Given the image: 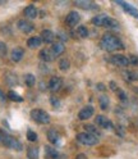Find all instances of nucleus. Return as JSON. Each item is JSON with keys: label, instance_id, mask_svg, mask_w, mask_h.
<instances>
[{"label": "nucleus", "instance_id": "20e7f679", "mask_svg": "<svg viewBox=\"0 0 138 159\" xmlns=\"http://www.w3.org/2000/svg\"><path fill=\"white\" fill-rule=\"evenodd\" d=\"M77 141L84 146H93L98 143V139L87 132H80L77 135Z\"/></svg>", "mask_w": 138, "mask_h": 159}, {"label": "nucleus", "instance_id": "6ab92c4d", "mask_svg": "<svg viewBox=\"0 0 138 159\" xmlns=\"http://www.w3.org/2000/svg\"><path fill=\"white\" fill-rule=\"evenodd\" d=\"M4 80H5L6 85H9V86H15V85H18V78H17V76H15L14 73H12V72L5 73Z\"/></svg>", "mask_w": 138, "mask_h": 159}, {"label": "nucleus", "instance_id": "7c9ffc66", "mask_svg": "<svg viewBox=\"0 0 138 159\" xmlns=\"http://www.w3.org/2000/svg\"><path fill=\"white\" fill-rule=\"evenodd\" d=\"M27 140H28V141H31V143H35V141L37 140V135H36V132H33V131H31V130H28V131H27Z\"/></svg>", "mask_w": 138, "mask_h": 159}, {"label": "nucleus", "instance_id": "4be33fe9", "mask_svg": "<svg viewBox=\"0 0 138 159\" xmlns=\"http://www.w3.org/2000/svg\"><path fill=\"white\" fill-rule=\"evenodd\" d=\"M47 139L51 144H58L59 141V134L55 130H49L47 131Z\"/></svg>", "mask_w": 138, "mask_h": 159}, {"label": "nucleus", "instance_id": "72a5a7b5", "mask_svg": "<svg viewBox=\"0 0 138 159\" xmlns=\"http://www.w3.org/2000/svg\"><path fill=\"white\" fill-rule=\"evenodd\" d=\"M128 59H129V63H131V64L138 66V57H137V55H131Z\"/></svg>", "mask_w": 138, "mask_h": 159}, {"label": "nucleus", "instance_id": "2f4dec72", "mask_svg": "<svg viewBox=\"0 0 138 159\" xmlns=\"http://www.w3.org/2000/svg\"><path fill=\"white\" fill-rule=\"evenodd\" d=\"M6 53H8V48H6V45H5V43H3V41H0V57H5L6 55Z\"/></svg>", "mask_w": 138, "mask_h": 159}, {"label": "nucleus", "instance_id": "0eeeda50", "mask_svg": "<svg viewBox=\"0 0 138 159\" xmlns=\"http://www.w3.org/2000/svg\"><path fill=\"white\" fill-rule=\"evenodd\" d=\"M80 13L75 12V11H72V12H69L68 16L65 17V23L69 26V27H75L78 23H80Z\"/></svg>", "mask_w": 138, "mask_h": 159}, {"label": "nucleus", "instance_id": "4c0bfd02", "mask_svg": "<svg viewBox=\"0 0 138 159\" xmlns=\"http://www.w3.org/2000/svg\"><path fill=\"white\" fill-rule=\"evenodd\" d=\"M5 136H6V134H4L3 131H0V143H3V140H4Z\"/></svg>", "mask_w": 138, "mask_h": 159}, {"label": "nucleus", "instance_id": "a878e982", "mask_svg": "<svg viewBox=\"0 0 138 159\" xmlns=\"http://www.w3.org/2000/svg\"><path fill=\"white\" fill-rule=\"evenodd\" d=\"M46 154H47V158H50V159H62L60 157V154H59L56 150H54V149H51V148H46Z\"/></svg>", "mask_w": 138, "mask_h": 159}, {"label": "nucleus", "instance_id": "bb28decb", "mask_svg": "<svg viewBox=\"0 0 138 159\" xmlns=\"http://www.w3.org/2000/svg\"><path fill=\"white\" fill-rule=\"evenodd\" d=\"M98 102H100V108L101 109H107V107H109V98H107L106 95H101L100 98H98Z\"/></svg>", "mask_w": 138, "mask_h": 159}, {"label": "nucleus", "instance_id": "b1692460", "mask_svg": "<svg viewBox=\"0 0 138 159\" xmlns=\"http://www.w3.org/2000/svg\"><path fill=\"white\" fill-rule=\"evenodd\" d=\"M27 157L29 159H38V148H28L27 150Z\"/></svg>", "mask_w": 138, "mask_h": 159}, {"label": "nucleus", "instance_id": "7ed1b4c3", "mask_svg": "<svg viewBox=\"0 0 138 159\" xmlns=\"http://www.w3.org/2000/svg\"><path fill=\"white\" fill-rule=\"evenodd\" d=\"M31 118L33 119L35 122L37 123H42V125H47L49 122H50V116H49L45 111H42V109H32L31 111Z\"/></svg>", "mask_w": 138, "mask_h": 159}, {"label": "nucleus", "instance_id": "f257e3e1", "mask_svg": "<svg viewBox=\"0 0 138 159\" xmlns=\"http://www.w3.org/2000/svg\"><path fill=\"white\" fill-rule=\"evenodd\" d=\"M100 45L106 52H116V50H123L124 49V44L122 43V40L111 34L104 35L100 41Z\"/></svg>", "mask_w": 138, "mask_h": 159}, {"label": "nucleus", "instance_id": "9d476101", "mask_svg": "<svg viewBox=\"0 0 138 159\" xmlns=\"http://www.w3.org/2000/svg\"><path fill=\"white\" fill-rule=\"evenodd\" d=\"M63 86V80L58 76H54L50 78V81H49V89L53 91V93H56L62 89Z\"/></svg>", "mask_w": 138, "mask_h": 159}, {"label": "nucleus", "instance_id": "2eb2a0df", "mask_svg": "<svg viewBox=\"0 0 138 159\" xmlns=\"http://www.w3.org/2000/svg\"><path fill=\"white\" fill-rule=\"evenodd\" d=\"M41 40H42V44H53L54 43V39H55V35L51 30H44L40 35Z\"/></svg>", "mask_w": 138, "mask_h": 159}, {"label": "nucleus", "instance_id": "393cba45", "mask_svg": "<svg viewBox=\"0 0 138 159\" xmlns=\"http://www.w3.org/2000/svg\"><path fill=\"white\" fill-rule=\"evenodd\" d=\"M124 77L128 80V81H138V72L127 71V72H124Z\"/></svg>", "mask_w": 138, "mask_h": 159}, {"label": "nucleus", "instance_id": "c756f323", "mask_svg": "<svg viewBox=\"0 0 138 159\" xmlns=\"http://www.w3.org/2000/svg\"><path fill=\"white\" fill-rule=\"evenodd\" d=\"M69 67H71V63H69L68 59H60V61H59V68H60L62 71H68Z\"/></svg>", "mask_w": 138, "mask_h": 159}, {"label": "nucleus", "instance_id": "f03ea898", "mask_svg": "<svg viewBox=\"0 0 138 159\" xmlns=\"http://www.w3.org/2000/svg\"><path fill=\"white\" fill-rule=\"evenodd\" d=\"M91 22L97 27H107V28H118L119 27V23H118L116 19L110 18L106 14H98V16L93 17Z\"/></svg>", "mask_w": 138, "mask_h": 159}, {"label": "nucleus", "instance_id": "473e14b6", "mask_svg": "<svg viewBox=\"0 0 138 159\" xmlns=\"http://www.w3.org/2000/svg\"><path fill=\"white\" fill-rule=\"evenodd\" d=\"M50 102H51V104H53L54 108H59V107H60V102H59V99H56L55 96H51L50 98Z\"/></svg>", "mask_w": 138, "mask_h": 159}, {"label": "nucleus", "instance_id": "dca6fc26", "mask_svg": "<svg viewBox=\"0 0 138 159\" xmlns=\"http://www.w3.org/2000/svg\"><path fill=\"white\" fill-rule=\"evenodd\" d=\"M42 45V40L40 36H32L27 40V46L31 49H37Z\"/></svg>", "mask_w": 138, "mask_h": 159}, {"label": "nucleus", "instance_id": "c9c22d12", "mask_svg": "<svg viewBox=\"0 0 138 159\" xmlns=\"http://www.w3.org/2000/svg\"><path fill=\"white\" fill-rule=\"evenodd\" d=\"M6 100V95L4 94V91L2 90V89H0V102H2V103H4Z\"/></svg>", "mask_w": 138, "mask_h": 159}, {"label": "nucleus", "instance_id": "a211bd4d", "mask_svg": "<svg viewBox=\"0 0 138 159\" xmlns=\"http://www.w3.org/2000/svg\"><path fill=\"white\" fill-rule=\"evenodd\" d=\"M74 4L77 7H80L82 9H87V11H90V9H97V5L93 4L92 2H87V0H80V2H74Z\"/></svg>", "mask_w": 138, "mask_h": 159}, {"label": "nucleus", "instance_id": "e433bc0d", "mask_svg": "<svg viewBox=\"0 0 138 159\" xmlns=\"http://www.w3.org/2000/svg\"><path fill=\"white\" fill-rule=\"evenodd\" d=\"M110 89H111V90H114V91H118V86H116L115 82H110Z\"/></svg>", "mask_w": 138, "mask_h": 159}, {"label": "nucleus", "instance_id": "f3484780", "mask_svg": "<svg viewBox=\"0 0 138 159\" xmlns=\"http://www.w3.org/2000/svg\"><path fill=\"white\" fill-rule=\"evenodd\" d=\"M24 16L28 18V19H35L38 14V11H37V8L35 5H28L24 8Z\"/></svg>", "mask_w": 138, "mask_h": 159}, {"label": "nucleus", "instance_id": "4468645a", "mask_svg": "<svg viewBox=\"0 0 138 159\" xmlns=\"http://www.w3.org/2000/svg\"><path fill=\"white\" fill-rule=\"evenodd\" d=\"M23 55H24V50L22 48H14L12 53H11V59L14 62V63H19L23 59Z\"/></svg>", "mask_w": 138, "mask_h": 159}, {"label": "nucleus", "instance_id": "9b49d317", "mask_svg": "<svg viewBox=\"0 0 138 159\" xmlns=\"http://www.w3.org/2000/svg\"><path fill=\"white\" fill-rule=\"evenodd\" d=\"M95 123L98 126V127H101V128H105V130H109V128L113 127V123L109 118H106L105 116H97L95 118Z\"/></svg>", "mask_w": 138, "mask_h": 159}, {"label": "nucleus", "instance_id": "c85d7f7f", "mask_svg": "<svg viewBox=\"0 0 138 159\" xmlns=\"http://www.w3.org/2000/svg\"><path fill=\"white\" fill-rule=\"evenodd\" d=\"M77 35L80 36V37H82V39H86V37L88 36V30H87V27L80 26V27L77 28Z\"/></svg>", "mask_w": 138, "mask_h": 159}, {"label": "nucleus", "instance_id": "ddd939ff", "mask_svg": "<svg viewBox=\"0 0 138 159\" xmlns=\"http://www.w3.org/2000/svg\"><path fill=\"white\" fill-rule=\"evenodd\" d=\"M116 4H119V5L124 9V11H125L128 14H131V16H133V17L138 18V9H137V8H134L133 5L128 4V3H124V2H120V0H116Z\"/></svg>", "mask_w": 138, "mask_h": 159}, {"label": "nucleus", "instance_id": "5701e85b", "mask_svg": "<svg viewBox=\"0 0 138 159\" xmlns=\"http://www.w3.org/2000/svg\"><path fill=\"white\" fill-rule=\"evenodd\" d=\"M24 84H26L28 87H33L35 84H36V78H35V76L31 75V73L24 75Z\"/></svg>", "mask_w": 138, "mask_h": 159}, {"label": "nucleus", "instance_id": "f704fd0d", "mask_svg": "<svg viewBox=\"0 0 138 159\" xmlns=\"http://www.w3.org/2000/svg\"><path fill=\"white\" fill-rule=\"evenodd\" d=\"M118 96H119V99H122V100H125V99H127V95H125V93L124 91H122L120 90V89H118Z\"/></svg>", "mask_w": 138, "mask_h": 159}, {"label": "nucleus", "instance_id": "cd10ccee", "mask_svg": "<svg viewBox=\"0 0 138 159\" xmlns=\"http://www.w3.org/2000/svg\"><path fill=\"white\" fill-rule=\"evenodd\" d=\"M6 96H8V99H11V100H13V102H23V98L22 96H19L17 93H14V91H9L8 94H6Z\"/></svg>", "mask_w": 138, "mask_h": 159}, {"label": "nucleus", "instance_id": "1a4fd4ad", "mask_svg": "<svg viewBox=\"0 0 138 159\" xmlns=\"http://www.w3.org/2000/svg\"><path fill=\"white\" fill-rule=\"evenodd\" d=\"M93 114H95V109H93V107L87 105V107L82 108L81 111H80V113H78V118H80L81 121H86V119H90Z\"/></svg>", "mask_w": 138, "mask_h": 159}, {"label": "nucleus", "instance_id": "39448f33", "mask_svg": "<svg viewBox=\"0 0 138 159\" xmlns=\"http://www.w3.org/2000/svg\"><path fill=\"white\" fill-rule=\"evenodd\" d=\"M2 144H3L4 146L9 148V149H13V150H15V152H21L22 149H23V145H22L21 141L17 140L15 137L9 136V135H6V136L4 137V140H3Z\"/></svg>", "mask_w": 138, "mask_h": 159}, {"label": "nucleus", "instance_id": "aec40b11", "mask_svg": "<svg viewBox=\"0 0 138 159\" xmlns=\"http://www.w3.org/2000/svg\"><path fill=\"white\" fill-rule=\"evenodd\" d=\"M40 58L42 59L44 62H53L55 59L54 55L50 52V49H42V50L40 52Z\"/></svg>", "mask_w": 138, "mask_h": 159}, {"label": "nucleus", "instance_id": "6e6552de", "mask_svg": "<svg viewBox=\"0 0 138 159\" xmlns=\"http://www.w3.org/2000/svg\"><path fill=\"white\" fill-rule=\"evenodd\" d=\"M110 62L118 67H128L131 63H129V59L124 55H120V54H115L110 58Z\"/></svg>", "mask_w": 138, "mask_h": 159}, {"label": "nucleus", "instance_id": "423d86ee", "mask_svg": "<svg viewBox=\"0 0 138 159\" xmlns=\"http://www.w3.org/2000/svg\"><path fill=\"white\" fill-rule=\"evenodd\" d=\"M17 27L21 32L23 34H32L35 31V26L32 22L27 21V19H19V21L17 22Z\"/></svg>", "mask_w": 138, "mask_h": 159}, {"label": "nucleus", "instance_id": "412c9836", "mask_svg": "<svg viewBox=\"0 0 138 159\" xmlns=\"http://www.w3.org/2000/svg\"><path fill=\"white\" fill-rule=\"evenodd\" d=\"M84 130H86L87 134H90V135H92V136H95V137H97V139L101 136L100 130H97L96 126H93V125H86V126H84Z\"/></svg>", "mask_w": 138, "mask_h": 159}, {"label": "nucleus", "instance_id": "f8f14e48", "mask_svg": "<svg viewBox=\"0 0 138 159\" xmlns=\"http://www.w3.org/2000/svg\"><path fill=\"white\" fill-rule=\"evenodd\" d=\"M50 52H51V54L54 55V58L56 59L59 55H62V54L65 52V46H64V44H63L62 41L54 43V44L51 45V48H50Z\"/></svg>", "mask_w": 138, "mask_h": 159}]
</instances>
